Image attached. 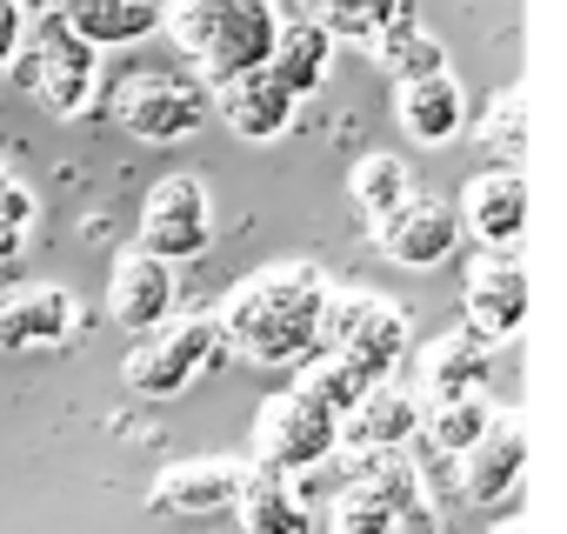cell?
Returning a JSON list of instances; mask_svg holds the SVG:
<instances>
[{"label":"cell","mask_w":567,"mask_h":534,"mask_svg":"<svg viewBox=\"0 0 567 534\" xmlns=\"http://www.w3.org/2000/svg\"><path fill=\"white\" fill-rule=\"evenodd\" d=\"M321 308H328L321 267L315 260H274L220 301L214 328H220V348H234L254 368H295L321 341Z\"/></svg>","instance_id":"obj_1"},{"label":"cell","mask_w":567,"mask_h":534,"mask_svg":"<svg viewBox=\"0 0 567 534\" xmlns=\"http://www.w3.org/2000/svg\"><path fill=\"white\" fill-rule=\"evenodd\" d=\"M161 28L187 54V68L220 88L234 74L267 68L280 34V0H161Z\"/></svg>","instance_id":"obj_2"},{"label":"cell","mask_w":567,"mask_h":534,"mask_svg":"<svg viewBox=\"0 0 567 534\" xmlns=\"http://www.w3.org/2000/svg\"><path fill=\"white\" fill-rule=\"evenodd\" d=\"M408 308L401 301H388V295H374V288H328V308H321V341L315 348H334V355H348L354 368H368L374 381L381 374H394L401 361H408Z\"/></svg>","instance_id":"obj_3"},{"label":"cell","mask_w":567,"mask_h":534,"mask_svg":"<svg viewBox=\"0 0 567 534\" xmlns=\"http://www.w3.org/2000/svg\"><path fill=\"white\" fill-rule=\"evenodd\" d=\"M334 448H341V421H334L315 394L280 388V394L260 401V414H254V468L308 474V468L334 461Z\"/></svg>","instance_id":"obj_4"},{"label":"cell","mask_w":567,"mask_h":534,"mask_svg":"<svg viewBox=\"0 0 567 534\" xmlns=\"http://www.w3.org/2000/svg\"><path fill=\"white\" fill-rule=\"evenodd\" d=\"M214 355H220L214 315H187V321H161V328L134 335V355L121 361V374H127V388L147 394V401H174V394H187V388L207 374Z\"/></svg>","instance_id":"obj_5"},{"label":"cell","mask_w":567,"mask_h":534,"mask_svg":"<svg viewBox=\"0 0 567 534\" xmlns=\"http://www.w3.org/2000/svg\"><path fill=\"white\" fill-rule=\"evenodd\" d=\"M134 247L161 254L167 267L200 260V254L214 247V201H207V187H200L194 174L154 181L147 201H141V234H134Z\"/></svg>","instance_id":"obj_6"},{"label":"cell","mask_w":567,"mask_h":534,"mask_svg":"<svg viewBox=\"0 0 567 534\" xmlns=\"http://www.w3.org/2000/svg\"><path fill=\"white\" fill-rule=\"evenodd\" d=\"M114 121L134 134V141H154V147H174L187 141L200 121H207V94L181 74H127L114 88Z\"/></svg>","instance_id":"obj_7"},{"label":"cell","mask_w":567,"mask_h":534,"mask_svg":"<svg viewBox=\"0 0 567 534\" xmlns=\"http://www.w3.org/2000/svg\"><path fill=\"white\" fill-rule=\"evenodd\" d=\"M374 227V247L394 260V267H408V275H427V267H447L454 254H461V214L447 207V201H434V194H408L401 207H388L381 220H368Z\"/></svg>","instance_id":"obj_8"},{"label":"cell","mask_w":567,"mask_h":534,"mask_svg":"<svg viewBox=\"0 0 567 534\" xmlns=\"http://www.w3.org/2000/svg\"><path fill=\"white\" fill-rule=\"evenodd\" d=\"M94 74H101V48H87L61 8H41L34 21V94L48 114H81L87 94H94Z\"/></svg>","instance_id":"obj_9"},{"label":"cell","mask_w":567,"mask_h":534,"mask_svg":"<svg viewBox=\"0 0 567 534\" xmlns=\"http://www.w3.org/2000/svg\"><path fill=\"white\" fill-rule=\"evenodd\" d=\"M74 328H81V301L54 281H21L0 295V348L8 355L61 348V341H74Z\"/></svg>","instance_id":"obj_10"},{"label":"cell","mask_w":567,"mask_h":534,"mask_svg":"<svg viewBox=\"0 0 567 534\" xmlns=\"http://www.w3.org/2000/svg\"><path fill=\"white\" fill-rule=\"evenodd\" d=\"M174 315V267L147 247H121L107 267V321L127 335H147Z\"/></svg>","instance_id":"obj_11"},{"label":"cell","mask_w":567,"mask_h":534,"mask_svg":"<svg viewBox=\"0 0 567 534\" xmlns=\"http://www.w3.org/2000/svg\"><path fill=\"white\" fill-rule=\"evenodd\" d=\"M461 227L487 254H520L527 234V174L520 167H481L461 194Z\"/></svg>","instance_id":"obj_12"},{"label":"cell","mask_w":567,"mask_h":534,"mask_svg":"<svg viewBox=\"0 0 567 534\" xmlns=\"http://www.w3.org/2000/svg\"><path fill=\"white\" fill-rule=\"evenodd\" d=\"M461 308H467V328L481 341H514L527 328V275H520V260L514 254H481L467 267Z\"/></svg>","instance_id":"obj_13"},{"label":"cell","mask_w":567,"mask_h":534,"mask_svg":"<svg viewBox=\"0 0 567 534\" xmlns=\"http://www.w3.org/2000/svg\"><path fill=\"white\" fill-rule=\"evenodd\" d=\"M214 107H220L227 134H234V141H247V147H267V141H280V134L295 127V114H301V101H295L288 88H280L267 68L220 81V88H214Z\"/></svg>","instance_id":"obj_14"},{"label":"cell","mask_w":567,"mask_h":534,"mask_svg":"<svg viewBox=\"0 0 567 534\" xmlns=\"http://www.w3.org/2000/svg\"><path fill=\"white\" fill-rule=\"evenodd\" d=\"M461 461V494L474 501V507H507V501H520V474H527V434H520V421H487V434L467 448V454H454Z\"/></svg>","instance_id":"obj_15"},{"label":"cell","mask_w":567,"mask_h":534,"mask_svg":"<svg viewBox=\"0 0 567 534\" xmlns=\"http://www.w3.org/2000/svg\"><path fill=\"white\" fill-rule=\"evenodd\" d=\"M247 461H227V454H194V461H167L154 474V507L161 514H220L234 507V487H240Z\"/></svg>","instance_id":"obj_16"},{"label":"cell","mask_w":567,"mask_h":534,"mask_svg":"<svg viewBox=\"0 0 567 534\" xmlns=\"http://www.w3.org/2000/svg\"><path fill=\"white\" fill-rule=\"evenodd\" d=\"M408 434H421V394L401 388V381H374L348 414H341V441L361 448V454H388V448H408Z\"/></svg>","instance_id":"obj_17"},{"label":"cell","mask_w":567,"mask_h":534,"mask_svg":"<svg viewBox=\"0 0 567 534\" xmlns=\"http://www.w3.org/2000/svg\"><path fill=\"white\" fill-rule=\"evenodd\" d=\"M394 121L408 127V141L421 147H447L467 127V101L454 74H427V81H394Z\"/></svg>","instance_id":"obj_18"},{"label":"cell","mask_w":567,"mask_h":534,"mask_svg":"<svg viewBox=\"0 0 567 534\" xmlns=\"http://www.w3.org/2000/svg\"><path fill=\"white\" fill-rule=\"evenodd\" d=\"M234 521H240V534H308V507L288 487V474L254 468V461L234 487Z\"/></svg>","instance_id":"obj_19"},{"label":"cell","mask_w":567,"mask_h":534,"mask_svg":"<svg viewBox=\"0 0 567 534\" xmlns=\"http://www.w3.org/2000/svg\"><path fill=\"white\" fill-rule=\"evenodd\" d=\"M487 348H494V341H481L474 328H454V335L427 341V355H421V388H414V394H427V401L474 394V388L487 381Z\"/></svg>","instance_id":"obj_20"},{"label":"cell","mask_w":567,"mask_h":534,"mask_svg":"<svg viewBox=\"0 0 567 534\" xmlns=\"http://www.w3.org/2000/svg\"><path fill=\"white\" fill-rule=\"evenodd\" d=\"M328 68H334V41L315 28V21H280V34H274V54H267V74L288 88L295 101H308L321 81H328Z\"/></svg>","instance_id":"obj_21"},{"label":"cell","mask_w":567,"mask_h":534,"mask_svg":"<svg viewBox=\"0 0 567 534\" xmlns=\"http://www.w3.org/2000/svg\"><path fill=\"white\" fill-rule=\"evenodd\" d=\"M61 14L87 48H134L161 28V0H68Z\"/></svg>","instance_id":"obj_22"},{"label":"cell","mask_w":567,"mask_h":534,"mask_svg":"<svg viewBox=\"0 0 567 534\" xmlns=\"http://www.w3.org/2000/svg\"><path fill=\"white\" fill-rule=\"evenodd\" d=\"M301 21H315L328 41H381L401 14H408V0H295Z\"/></svg>","instance_id":"obj_23"},{"label":"cell","mask_w":567,"mask_h":534,"mask_svg":"<svg viewBox=\"0 0 567 534\" xmlns=\"http://www.w3.org/2000/svg\"><path fill=\"white\" fill-rule=\"evenodd\" d=\"M374 48H381L374 61H381L394 81H427V74H447V48H441L427 28H414V8H408V14H401V21L374 41Z\"/></svg>","instance_id":"obj_24"},{"label":"cell","mask_w":567,"mask_h":534,"mask_svg":"<svg viewBox=\"0 0 567 534\" xmlns=\"http://www.w3.org/2000/svg\"><path fill=\"white\" fill-rule=\"evenodd\" d=\"M348 194H354V207H361L368 220H381L388 207H401V201L414 194V174H408V161H394V154H361V161L348 167Z\"/></svg>","instance_id":"obj_25"},{"label":"cell","mask_w":567,"mask_h":534,"mask_svg":"<svg viewBox=\"0 0 567 534\" xmlns=\"http://www.w3.org/2000/svg\"><path fill=\"white\" fill-rule=\"evenodd\" d=\"M295 388H301V394H315V401H321V408H328V414L341 421V414H348V408H354V401H361V394L374 388V374H368V368H354L348 355L321 348V355H315V361L301 368V381H295Z\"/></svg>","instance_id":"obj_26"},{"label":"cell","mask_w":567,"mask_h":534,"mask_svg":"<svg viewBox=\"0 0 567 534\" xmlns=\"http://www.w3.org/2000/svg\"><path fill=\"white\" fill-rule=\"evenodd\" d=\"M487 421H494V408H487V401H481V388H474V394L434 401V414H421V434H427L441 454H467V448L487 434Z\"/></svg>","instance_id":"obj_27"},{"label":"cell","mask_w":567,"mask_h":534,"mask_svg":"<svg viewBox=\"0 0 567 534\" xmlns=\"http://www.w3.org/2000/svg\"><path fill=\"white\" fill-rule=\"evenodd\" d=\"M481 147H487L494 167H520V154H527V94H520V88H501V94L487 101V114H481Z\"/></svg>","instance_id":"obj_28"},{"label":"cell","mask_w":567,"mask_h":534,"mask_svg":"<svg viewBox=\"0 0 567 534\" xmlns=\"http://www.w3.org/2000/svg\"><path fill=\"white\" fill-rule=\"evenodd\" d=\"M34 187L0 161V260H14L21 247H28V234H34Z\"/></svg>","instance_id":"obj_29"},{"label":"cell","mask_w":567,"mask_h":534,"mask_svg":"<svg viewBox=\"0 0 567 534\" xmlns=\"http://www.w3.org/2000/svg\"><path fill=\"white\" fill-rule=\"evenodd\" d=\"M328 534H394V514H388V501H381L368 481H354V487L334 494V507H328Z\"/></svg>","instance_id":"obj_30"},{"label":"cell","mask_w":567,"mask_h":534,"mask_svg":"<svg viewBox=\"0 0 567 534\" xmlns=\"http://www.w3.org/2000/svg\"><path fill=\"white\" fill-rule=\"evenodd\" d=\"M21 48H28V8L21 0H0V68H8Z\"/></svg>","instance_id":"obj_31"},{"label":"cell","mask_w":567,"mask_h":534,"mask_svg":"<svg viewBox=\"0 0 567 534\" xmlns=\"http://www.w3.org/2000/svg\"><path fill=\"white\" fill-rule=\"evenodd\" d=\"M487 534H527V521H520V507H514V514H501V521H494Z\"/></svg>","instance_id":"obj_32"},{"label":"cell","mask_w":567,"mask_h":534,"mask_svg":"<svg viewBox=\"0 0 567 534\" xmlns=\"http://www.w3.org/2000/svg\"><path fill=\"white\" fill-rule=\"evenodd\" d=\"M21 8H34V14H41V8H68V0H21Z\"/></svg>","instance_id":"obj_33"}]
</instances>
